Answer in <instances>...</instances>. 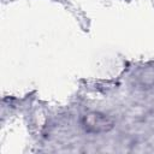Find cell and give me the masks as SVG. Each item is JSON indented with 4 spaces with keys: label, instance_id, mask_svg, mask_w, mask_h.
I'll return each mask as SVG.
<instances>
[{
    "label": "cell",
    "instance_id": "1",
    "mask_svg": "<svg viewBox=\"0 0 154 154\" xmlns=\"http://www.w3.org/2000/svg\"><path fill=\"white\" fill-rule=\"evenodd\" d=\"M84 126L91 132H105L112 128V122L99 113H90L84 117Z\"/></svg>",
    "mask_w": 154,
    "mask_h": 154
}]
</instances>
